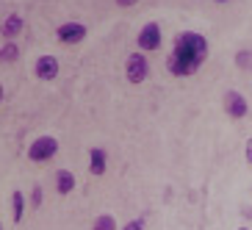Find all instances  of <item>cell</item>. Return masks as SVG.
Wrapping results in <instances>:
<instances>
[{"label": "cell", "mask_w": 252, "mask_h": 230, "mask_svg": "<svg viewBox=\"0 0 252 230\" xmlns=\"http://www.w3.org/2000/svg\"><path fill=\"white\" fill-rule=\"evenodd\" d=\"M136 45H139L141 53H153L163 45V33H161V25L158 23H147L141 25L139 36H136Z\"/></svg>", "instance_id": "obj_4"}, {"label": "cell", "mask_w": 252, "mask_h": 230, "mask_svg": "<svg viewBox=\"0 0 252 230\" xmlns=\"http://www.w3.org/2000/svg\"><path fill=\"white\" fill-rule=\"evenodd\" d=\"M56 192H59L61 197L75 192V175L69 169H59V172H56Z\"/></svg>", "instance_id": "obj_10"}, {"label": "cell", "mask_w": 252, "mask_h": 230, "mask_svg": "<svg viewBox=\"0 0 252 230\" xmlns=\"http://www.w3.org/2000/svg\"><path fill=\"white\" fill-rule=\"evenodd\" d=\"M233 61H236V67H238V69H244V72H252V50H247V47H244V50H238Z\"/></svg>", "instance_id": "obj_13"}, {"label": "cell", "mask_w": 252, "mask_h": 230, "mask_svg": "<svg viewBox=\"0 0 252 230\" xmlns=\"http://www.w3.org/2000/svg\"><path fill=\"white\" fill-rule=\"evenodd\" d=\"M42 205V186H33L31 189V208H39Z\"/></svg>", "instance_id": "obj_15"}, {"label": "cell", "mask_w": 252, "mask_h": 230, "mask_svg": "<svg viewBox=\"0 0 252 230\" xmlns=\"http://www.w3.org/2000/svg\"><path fill=\"white\" fill-rule=\"evenodd\" d=\"M33 75L39 81H56L59 78V59L56 56H39L33 64Z\"/></svg>", "instance_id": "obj_7"}, {"label": "cell", "mask_w": 252, "mask_h": 230, "mask_svg": "<svg viewBox=\"0 0 252 230\" xmlns=\"http://www.w3.org/2000/svg\"><path fill=\"white\" fill-rule=\"evenodd\" d=\"M3 95H6V89H3V83H0V103H3Z\"/></svg>", "instance_id": "obj_20"}, {"label": "cell", "mask_w": 252, "mask_h": 230, "mask_svg": "<svg viewBox=\"0 0 252 230\" xmlns=\"http://www.w3.org/2000/svg\"><path fill=\"white\" fill-rule=\"evenodd\" d=\"M125 78H127V83H133V86H139V83H144L150 78V61H147V56H144L141 50H136V53L127 56Z\"/></svg>", "instance_id": "obj_2"}, {"label": "cell", "mask_w": 252, "mask_h": 230, "mask_svg": "<svg viewBox=\"0 0 252 230\" xmlns=\"http://www.w3.org/2000/svg\"><path fill=\"white\" fill-rule=\"evenodd\" d=\"M20 59V47L14 45V42H6V45L0 47V61H6V64H11V61Z\"/></svg>", "instance_id": "obj_12"}, {"label": "cell", "mask_w": 252, "mask_h": 230, "mask_svg": "<svg viewBox=\"0 0 252 230\" xmlns=\"http://www.w3.org/2000/svg\"><path fill=\"white\" fill-rule=\"evenodd\" d=\"M25 216V197L23 192H11V219L14 222H23Z\"/></svg>", "instance_id": "obj_11"}, {"label": "cell", "mask_w": 252, "mask_h": 230, "mask_svg": "<svg viewBox=\"0 0 252 230\" xmlns=\"http://www.w3.org/2000/svg\"><path fill=\"white\" fill-rule=\"evenodd\" d=\"M216 3H227V0H216Z\"/></svg>", "instance_id": "obj_21"}, {"label": "cell", "mask_w": 252, "mask_h": 230, "mask_svg": "<svg viewBox=\"0 0 252 230\" xmlns=\"http://www.w3.org/2000/svg\"><path fill=\"white\" fill-rule=\"evenodd\" d=\"M89 172L97 175V178L108 172V153H105L103 147H92L89 150Z\"/></svg>", "instance_id": "obj_8"}, {"label": "cell", "mask_w": 252, "mask_h": 230, "mask_svg": "<svg viewBox=\"0 0 252 230\" xmlns=\"http://www.w3.org/2000/svg\"><path fill=\"white\" fill-rule=\"evenodd\" d=\"M222 105H224V114L230 119H244L250 114V103H247V97L236 89H227L222 97Z\"/></svg>", "instance_id": "obj_5"}, {"label": "cell", "mask_w": 252, "mask_h": 230, "mask_svg": "<svg viewBox=\"0 0 252 230\" xmlns=\"http://www.w3.org/2000/svg\"><path fill=\"white\" fill-rule=\"evenodd\" d=\"M208 59V39L200 31H180L175 36L172 53L166 56V69L175 78H191Z\"/></svg>", "instance_id": "obj_1"}, {"label": "cell", "mask_w": 252, "mask_h": 230, "mask_svg": "<svg viewBox=\"0 0 252 230\" xmlns=\"http://www.w3.org/2000/svg\"><path fill=\"white\" fill-rule=\"evenodd\" d=\"M244 158H247V164L252 166V139H247V144H244Z\"/></svg>", "instance_id": "obj_17"}, {"label": "cell", "mask_w": 252, "mask_h": 230, "mask_svg": "<svg viewBox=\"0 0 252 230\" xmlns=\"http://www.w3.org/2000/svg\"><path fill=\"white\" fill-rule=\"evenodd\" d=\"M92 230H117V219L111 214H100L92 225Z\"/></svg>", "instance_id": "obj_14"}, {"label": "cell", "mask_w": 252, "mask_h": 230, "mask_svg": "<svg viewBox=\"0 0 252 230\" xmlns=\"http://www.w3.org/2000/svg\"><path fill=\"white\" fill-rule=\"evenodd\" d=\"M136 3H139V0H117L119 8H130V6H136Z\"/></svg>", "instance_id": "obj_18"}, {"label": "cell", "mask_w": 252, "mask_h": 230, "mask_svg": "<svg viewBox=\"0 0 252 230\" xmlns=\"http://www.w3.org/2000/svg\"><path fill=\"white\" fill-rule=\"evenodd\" d=\"M56 153H59V139H56V136H39V139L31 141V147H28V161L45 164V161H50Z\"/></svg>", "instance_id": "obj_3"}, {"label": "cell", "mask_w": 252, "mask_h": 230, "mask_svg": "<svg viewBox=\"0 0 252 230\" xmlns=\"http://www.w3.org/2000/svg\"><path fill=\"white\" fill-rule=\"evenodd\" d=\"M0 230H3V225H0Z\"/></svg>", "instance_id": "obj_23"}, {"label": "cell", "mask_w": 252, "mask_h": 230, "mask_svg": "<svg viewBox=\"0 0 252 230\" xmlns=\"http://www.w3.org/2000/svg\"><path fill=\"white\" fill-rule=\"evenodd\" d=\"M238 230H250V228H238Z\"/></svg>", "instance_id": "obj_22"}, {"label": "cell", "mask_w": 252, "mask_h": 230, "mask_svg": "<svg viewBox=\"0 0 252 230\" xmlns=\"http://www.w3.org/2000/svg\"><path fill=\"white\" fill-rule=\"evenodd\" d=\"M23 17L20 14H8L0 25V36L6 39V42H14V36H20V31H23Z\"/></svg>", "instance_id": "obj_9"}, {"label": "cell", "mask_w": 252, "mask_h": 230, "mask_svg": "<svg viewBox=\"0 0 252 230\" xmlns=\"http://www.w3.org/2000/svg\"><path fill=\"white\" fill-rule=\"evenodd\" d=\"M56 39L61 45H81L86 39V25L83 23H61L56 28Z\"/></svg>", "instance_id": "obj_6"}, {"label": "cell", "mask_w": 252, "mask_h": 230, "mask_svg": "<svg viewBox=\"0 0 252 230\" xmlns=\"http://www.w3.org/2000/svg\"><path fill=\"white\" fill-rule=\"evenodd\" d=\"M122 230H144V219H130Z\"/></svg>", "instance_id": "obj_16"}, {"label": "cell", "mask_w": 252, "mask_h": 230, "mask_svg": "<svg viewBox=\"0 0 252 230\" xmlns=\"http://www.w3.org/2000/svg\"><path fill=\"white\" fill-rule=\"evenodd\" d=\"M241 216H244V219H252V208L250 205H241Z\"/></svg>", "instance_id": "obj_19"}]
</instances>
